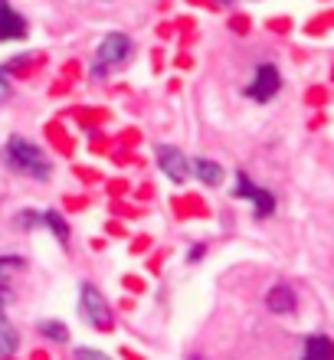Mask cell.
<instances>
[{
	"label": "cell",
	"mask_w": 334,
	"mask_h": 360,
	"mask_svg": "<svg viewBox=\"0 0 334 360\" xmlns=\"http://www.w3.org/2000/svg\"><path fill=\"white\" fill-rule=\"evenodd\" d=\"M79 308H82V318H86L92 328H102L108 331L112 328V308H108L105 295L98 292L96 285H82V298H79Z\"/></svg>",
	"instance_id": "3957f363"
},
{
	"label": "cell",
	"mask_w": 334,
	"mask_h": 360,
	"mask_svg": "<svg viewBox=\"0 0 334 360\" xmlns=\"http://www.w3.org/2000/svg\"><path fill=\"white\" fill-rule=\"evenodd\" d=\"M191 174H197L207 187H220V184H223V167H220V164H213V161H207V158L193 161L191 164Z\"/></svg>",
	"instance_id": "9c48e42d"
},
{
	"label": "cell",
	"mask_w": 334,
	"mask_h": 360,
	"mask_svg": "<svg viewBox=\"0 0 334 360\" xmlns=\"http://www.w3.org/2000/svg\"><path fill=\"white\" fill-rule=\"evenodd\" d=\"M203 252H207V249H203V246H193V249H191V262H200V256H203Z\"/></svg>",
	"instance_id": "ac0fdd59"
},
{
	"label": "cell",
	"mask_w": 334,
	"mask_h": 360,
	"mask_svg": "<svg viewBox=\"0 0 334 360\" xmlns=\"http://www.w3.org/2000/svg\"><path fill=\"white\" fill-rule=\"evenodd\" d=\"M39 223L53 229V236H56L63 246H69V226H66V219L59 217V213H53V210H49V213H43V217H39Z\"/></svg>",
	"instance_id": "7c38bea8"
},
{
	"label": "cell",
	"mask_w": 334,
	"mask_h": 360,
	"mask_svg": "<svg viewBox=\"0 0 334 360\" xmlns=\"http://www.w3.org/2000/svg\"><path fill=\"white\" fill-rule=\"evenodd\" d=\"M39 334H46L49 341H69V331H66V324H59V321H39Z\"/></svg>",
	"instance_id": "4fadbf2b"
},
{
	"label": "cell",
	"mask_w": 334,
	"mask_h": 360,
	"mask_svg": "<svg viewBox=\"0 0 334 360\" xmlns=\"http://www.w3.org/2000/svg\"><path fill=\"white\" fill-rule=\"evenodd\" d=\"M266 304H269V311H276V314H292L298 308V295L292 285L278 282V285H272V292L266 295Z\"/></svg>",
	"instance_id": "52a82bcc"
},
{
	"label": "cell",
	"mask_w": 334,
	"mask_h": 360,
	"mask_svg": "<svg viewBox=\"0 0 334 360\" xmlns=\"http://www.w3.org/2000/svg\"><path fill=\"white\" fill-rule=\"evenodd\" d=\"M158 164H161V171L167 174L174 184H184V180L191 177V161H187L177 148H171V144H161V148H158Z\"/></svg>",
	"instance_id": "8992f818"
},
{
	"label": "cell",
	"mask_w": 334,
	"mask_h": 360,
	"mask_svg": "<svg viewBox=\"0 0 334 360\" xmlns=\"http://www.w3.org/2000/svg\"><path fill=\"white\" fill-rule=\"evenodd\" d=\"M131 59V39L124 33H108L96 49V66H92V79H102L112 66H122Z\"/></svg>",
	"instance_id": "7a4b0ae2"
},
{
	"label": "cell",
	"mask_w": 334,
	"mask_h": 360,
	"mask_svg": "<svg viewBox=\"0 0 334 360\" xmlns=\"http://www.w3.org/2000/svg\"><path fill=\"white\" fill-rule=\"evenodd\" d=\"M23 269V259L20 256H0V285H7V275Z\"/></svg>",
	"instance_id": "5bb4252c"
},
{
	"label": "cell",
	"mask_w": 334,
	"mask_h": 360,
	"mask_svg": "<svg viewBox=\"0 0 334 360\" xmlns=\"http://www.w3.org/2000/svg\"><path fill=\"white\" fill-rule=\"evenodd\" d=\"M236 197H243V200H249L252 203V210H256V217H272L276 213V197L269 193V190H262V187H256L252 180L246 177V174H236V190H233Z\"/></svg>",
	"instance_id": "277c9868"
},
{
	"label": "cell",
	"mask_w": 334,
	"mask_h": 360,
	"mask_svg": "<svg viewBox=\"0 0 334 360\" xmlns=\"http://www.w3.org/2000/svg\"><path fill=\"white\" fill-rule=\"evenodd\" d=\"M302 360H331V341L325 334H308L305 338V357Z\"/></svg>",
	"instance_id": "30bf717a"
},
{
	"label": "cell",
	"mask_w": 334,
	"mask_h": 360,
	"mask_svg": "<svg viewBox=\"0 0 334 360\" xmlns=\"http://www.w3.org/2000/svg\"><path fill=\"white\" fill-rule=\"evenodd\" d=\"M220 4H233V0H220Z\"/></svg>",
	"instance_id": "d6986e66"
},
{
	"label": "cell",
	"mask_w": 334,
	"mask_h": 360,
	"mask_svg": "<svg viewBox=\"0 0 334 360\" xmlns=\"http://www.w3.org/2000/svg\"><path fill=\"white\" fill-rule=\"evenodd\" d=\"M27 37V23L20 13L10 10L7 0H0V39H20Z\"/></svg>",
	"instance_id": "ba28073f"
},
{
	"label": "cell",
	"mask_w": 334,
	"mask_h": 360,
	"mask_svg": "<svg viewBox=\"0 0 334 360\" xmlns=\"http://www.w3.org/2000/svg\"><path fill=\"white\" fill-rule=\"evenodd\" d=\"M278 86H282L278 69L272 66V63H262V66L256 69V79L246 86V95L252 98V102H272L276 92H278Z\"/></svg>",
	"instance_id": "5b68a950"
},
{
	"label": "cell",
	"mask_w": 334,
	"mask_h": 360,
	"mask_svg": "<svg viewBox=\"0 0 334 360\" xmlns=\"http://www.w3.org/2000/svg\"><path fill=\"white\" fill-rule=\"evenodd\" d=\"M10 98V79H7V69H0V102Z\"/></svg>",
	"instance_id": "2e32d148"
},
{
	"label": "cell",
	"mask_w": 334,
	"mask_h": 360,
	"mask_svg": "<svg viewBox=\"0 0 334 360\" xmlns=\"http://www.w3.org/2000/svg\"><path fill=\"white\" fill-rule=\"evenodd\" d=\"M76 360H108V357H105V354H98V351H92V347H79Z\"/></svg>",
	"instance_id": "9a60e30c"
},
{
	"label": "cell",
	"mask_w": 334,
	"mask_h": 360,
	"mask_svg": "<svg viewBox=\"0 0 334 360\" xmlns=\"http://www.w3.org/2000/svg\"><path fill=\"white\" fill-rule=\"evenodd\" d=\"M17 347H20L17 331H13L7 321H0V360L13 357V354H17Z\"/></svg>",
	"instance_id": "8fae6325"
},
{
	"label": "cell",
	"mask_w": 334,
	"mask_h": 360,
	"mask_svg": "<svg viewBox=\"0 0 334 360\" xmlns=\"http://www.w3.org/2000/svg\"><path fill=\"white\" fill-rule=\"evenodd\" d=\"M7 298H10L7 285H0V321H4V308H7Z\"/></svg>",
	"instance_id": "e0dca14e"
},
{
	"label": "cell",
	"mask_w": 334,
	"mask_h": 360,
	"mask_svg": "<svg viewBox=\"0 0 334 360\" xmlns=\"http://www.w3.org/2000/svg\"><path fill=\"white\" fill-rule=\"evenodd\" d=\"M4 161H7V167L13 174H23V177H33V180H46L49 174H53V164H49L46 154L39 151L33 141L20 138V134H13L7 141Z\"/></svg>",
	"instance_id": "6da1fadb"
}]
</instances>
